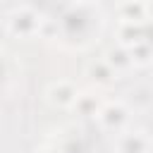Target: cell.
<instances>
[{
	"label": "cell",
	"mask_w": 153,
	"mask_h": 153,
	"mask_svg": "<svg viewBox=\"0 0 153 153\" xmlns=\"http://www.w3.org/2000/svg\"><path fill=\"white\" fill-rule=\"evenodd\" d=\"M103 60H105V62H108L117 74H120V72H127V69H131V67H134V65H131V57H129V50H127L124 45H120V43H117V45H112V48L105 53V57H103Z\"/></svg>",
	"instance_id": "obj_9"
},
{
	"label": "cell",
	"mask_w": 153,
	"mask_h": 153,
	"mask_svg": "<svg viewBox=\"0 0 153 153\" xmlns=\"http://www.w3.org/2000/svg\"><path fill=\"white\" fill-rule=\"evenodd\" d=\"M117 2H122V0H117Z\"/></svg>",
	"instance_id": "obj_12"
},
{
	"label": "cell",
	"mask_w": 153,
	"mask_h": 153,
	"mask_svg": "<svg viewBox=\"0 0 153 153\" xmlns=\"http://www.w3.org/2000/svg\"><path fill=\"white\" fill-rule=\"evenodd\" d=\"M96 117L105 131H122L129 122V108L122 100H110V103H103L98 108Z\"/></svg>",
	"instance_id": "obj_2"
},
{
	"label": "cell",
	"mask_w": 153,
	"mask_h": 153,
	"mask_svg": "<svg viewBox=\"0 0 153 153\" xmlns=\"http://www.w3.org/2000/svg\"><path fill=\"white\" fill-rule=\"evenodd\" d=\"M151 141L143 131H124L117 139V153H148Z\"/></svg>",
	"instance_id": "obj_5"
},
{
	"label": "cell",
	"mask_w": 153,
	"mask_h": 153,
	"mask_svg": "<svg viewBox=\"0 0 153 153\" xmlns=\"http://www.w3.org/2000/svg\"><path fill=\"white\" fill-rule=\"evenodd\" d=\"M88 2H91V0H88Z\"/></svg>",
	"instance_id": "obj_13"
},
{
	"label": "cell",
	"mask_w": 153,
	"mask_h": 153,
	"mask_svg": "<svg viewBox=\"0 0 153 153\" xmlns=\"http://www.w3.org/2000/svg\"><path fill=\"white\" fill-rule=\"evenodd\" d=\"M76 86H74V81H69V79H57V81H53L50 86H48V91H45V98H48V103L53 105V108H69L72 105V100L76 98Z\"/></svg>",
	"instance_id": "obj_3"
},
{
	"label": "cell",
	"mask_w": 153,
	"mask_h": 153,
	"mask_svg": "<svg viewBox=\"0 0 153 153\" xmlns=\"http://www.w3.org/2000/svg\"><path fill=\"white\" fill-rule=\"evenodd\" d=\"M41 22H43V17L33 7L22 5L7 14V31L17 38H33V36H38Z\"/></svg>",
	"instance_id": "obj_1"
},
{
	"label": "cell",
	"mask_w": 153,
	"mask_h": 153,
	"mask_svg": "<svg viewBox=\"0 0 153 153\" xmlns=\"http://www.w3.org/2000/svg\"><path fill=\"white\" fill-rule=\"evenodd\" d=\"M69 2H79V0H69Z\"/></svg>",
	"instance_id": "obj_11"
},
{
	"label": "cell",
	"mask_w": 153,
	"mask_h": 153,
	"mask_svg": "<svg viewBox=\"0 0 153 153\" xmlns=\"http://www.w3.org/2000/svg\"><path fill=\"white\" fill-rule=\"evenodd\" d=\"M148 33H151L148 19H141V22H120V26H117V43L124 45V48H129V45H134L139 41H146Z\"/></svg>",
	"instance_id": "obj_4"
},
{
	"label": "cell",
	"mask_w": 153,
	"mask_h": 153,
	"mask_svg": "<svg viewBox=\"0 0 153 153\" xmlns=\"http://www.w3.org/2000/svg\"><path fill=\"white\" fill-rule=\"evenodd\" d=\"M86 76L96 84V86H108V84H112L115 81V76H117V72L100 57V60H93V62H88V67H86Z\"/></svg>",
	"instance_id": "obj_7"
},
{
	"label": "cell",
	"mask_w": 153,
	"mask_h": 153,
	"mask_svg": "<svg viewBox=\"0 0 153 153\" xmlns=\"http://www.w3.org/2000/svg\"><path fill=\"white\" fill-rule=\"evenodd\" d=\"M127 50H129V57H131V65L134 67H148L151 60H153V48H151V41L148 38L129 45Z\"/></svg>",
	"instance_id": "obj_10"
},
{
	"label": "cell",
	"mask_w": 153,
	"mask_h": 153,
	"mask_svg": "<svg viewBox=\"0 0 153 153\" xmlns=\"http://www.w3.org/2000/svg\"><path fill=\"white\" fill-rule=\"evenodd\" d=\"M100 105H103V100L98 98V93H93V91H76V98L72 100L69 108L76 115H81V117H96Z\"/></svg>",
	"instance_id": "obj_6"
},
{
	"label": "cell",
	"mask_w": 153,
	"mask_h": 153,
	"mask_svg": "<svg viewBox=\"0 0 153 153\" xmlns=\"http://www.w3.org/2000/svg\"><path fill=\"white\" fill-rule=\"evenodd\" d=\"M120 22H141L148 19V5L146 0H122L117 5Z\"/></svg>",
	"instance_id": "obj_8"
}]
</instances>
